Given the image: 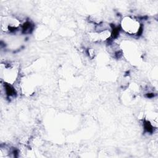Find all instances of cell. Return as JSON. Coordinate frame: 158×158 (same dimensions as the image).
I'll use <instances>...</instances> for the list:
<instances>
[{
	"instance_id": "7a4b0ae2",
	"label": "cell",
	"mask_w": 158,
	"mask_h": 158,
	"mask_svg": "<svg viewBox=\"0 0 158 158\" xmlns=\"http://www.w3.org/2000/svg\"><path fill=\"white\" fill-rule=\"evenodd\" d=\"M18 75V69L15 65L13 64H1V75L5 83L12 85L17 80Z\"/></svg>"
},
{
	"instance_id": "6da1fadb",
	"label": "cell",
	"mask_w": 158,
	"mask_h": 158,
	"mask_svg": "<svg viewBox=\"0 0 158 158\" xmlns=\"http://www.w3.org/2000/svg\"><path fill=\"white\" fill-rule=\"evenodd\" d=\"M120 28L129 35L138 36L143 31V27L139 20L131 16H125L120 22Z\"/></svg>"
}]
</instances>
